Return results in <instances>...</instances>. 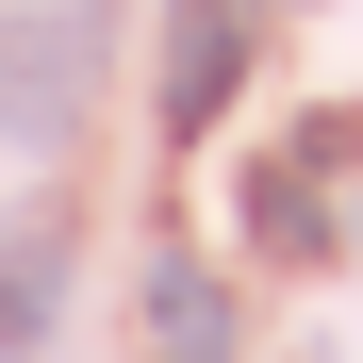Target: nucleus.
I'll return each mask as SVG.
<instances>
[{
    "label": "nucleus",
    "mask_w": 363,
    "mask_h": 363,
    "mask_svg": "<svg viewBox=\"0 0 363 363\" xmlns=\"http://www.w3.org/2000/svg\"><path fill=\"white\" fill-rule=\"evenodd\" d=\"M231 83H248V0H165V133H215Z\"/></svg>",
    "instance_id": "f03ea898"
},
{
    "label": "nucleus",
    "mask_w": 363,
    "mask_h": 363,
    "mask_svg": "<svg viewBox=\"0 0 363 363\" xmlns=\"http://www.w3.org/2000/svg\"><path fill=\"white\" fill-rule=\"evenodd\" d=\"M347 248H363V215H347Z\"/></svg>",
    "instance_id": "423d86ee"
},
{
    "label": "nucleus",
    "mask_w": 363,
    "mask_h": 363,
    "mask_svg": "<svg viewBox=\"0 0 363 363\" xmlns=\"http://www.w3.org/2000/svg\"><path fill=\"white\" fill-rule=\"evenodd\" d=\"M248 248H264V264H330V248H347V215L314 199V165H297V149L248 165Z\"/></svg>",
    "instance_id": "20e7f679"
},
{
    "label": "nucleus",
    "mask_w": 363,
    "mask_h": 363,
    "mask_svg": "<svg viewBox=\"0 0 363 363\" xmlns=\"http://www.w3.org/2000/svg\"><path fill=\"white\" fill-rule=\"evenodd\" d=\"M50 314H67V231L17 215V231H0V363H33V347H50Z\"/></svg>",
    "instance_id": "39448f33"
},
{
    "label": "nucleus",
    "mask_w": 363,
    "mask_h": 363,
    "mask_svg": "<svg viewBox=\"0 0 363 363\" xmlns=\"http://www.w3.org/2000/svg\"><path fill=\"white\" fill-rule=\"evenodd\" d=\"M99 33H116V0H0V133L17 149H50L99 99Z\"/></svg>",
    "instance_id": "f257e3e1"
},
{
    "label": "nucleus",
    "mask_w": 363,
    "mask_h": 363,
    "mask_svg": "<svg viewBox=\"0 0 363 363\" xmlns=\"http://www.w3.org/2000/svg\"><path fill=\"white\" fill-rule=\"evenodd\" d=\"M149 363H231V281L199 248H149Z\"/></svg>",
    "instance_id": "7ed1b4c3"
}]
</instances>
